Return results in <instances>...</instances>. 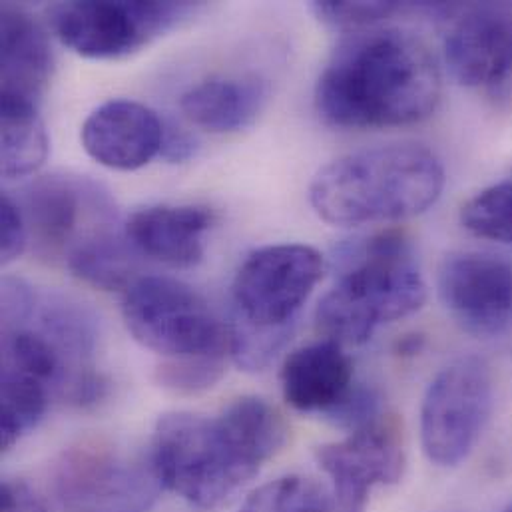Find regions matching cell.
<instances>
[{
    "instance_id": "obj_6",
    "label": "cell",
    "mask_w": 512,
    "mask_h": 512,
    "mask_svg": "<svg viewBox=\"0 0 512 512\" xmlns=\"http://www.w3.org/2000/svg\"><path fill=\"white\" fill-rule=\"evenodd\" d=\"M196 10L192 2L72 0L54 4L48 16L56 38L78 56L118 60L174 30Z\"/></svg>"
},
{
    "instance_id": "obj_2",
    "label": "cell",
    "mask_w": 512,
    "mask_h": 512,
    "mask_svg": "<svg viewBox=\"0 0 512 512\" xmlns=\"http://www.w3.org/2000/svg\"><path fill=\"white\" fill-rule=\"evenodd\" d=\"M441 100V70L429 46L399 28L347 38L315 86L319 116L337 128H397L427 120Z\"/></svg>"
},
{
    "instance_id": "obj_8",
    "label": "cell",
    "mask_w": 512,
    "mask_h": 512,
    "mask_svg": "<svg viewBox=\"0 0 512 512\" xmlns=\"http://www.w3.org/2000/svg\"><path fill=\"white\" fill-rule=\"evenodd\" d=\"M493 397L491 369L477 357L437 373L421 405V445L433 465L451 469L469 459L491 417Z\"/></svg>"
},
{
    "instance_id": "obj_20",
    "label": "cell",
    "mask_w": 512,
    "mask_h": 512,
    "mask_svg": "<svg viewBox=\"0 0 512 512\" xmlns=\"http://www.w3.org/2000/svg\"><path fill=\"white\" fill-rule=\"evenodd\" d=\"M2 176L20 180L36 174L48 158V134L38 106L2 96Z\"/></svg>"
},
{
    "instance_id": "obj_3",
    "label": "cell",
    "mask_w": 512,
    "mask_h": 512,
    "mask_svg": "<svg viewBox=\"0 0 512 512\" xmlns=\"http://www.w3.org/2000/svg\"><path fill=\"white\" fill-rule=\"evenodd\" d=\"M441 160L417 144H391L341 156L309 186L315 214L331 226L397 222L427 212L443 194Z\"/></svg>"
},
{
    "instance_id": "obj_22",
    "label": "cell",
    "mask_w": 512,
    "mask_h": 512,
    "mask_svg": "<svg viewBox=\"0 0 512 512\" xmlns=\"http://www.w3.org/2000/svg\"><path fill=\"white\" fill-rule=\"evenodd\" d=\"M242 512H337L333 493L313 479L287 475L256 489Z\"/></svg>"
},
{
    "instance_id": "obj_30",
    "label": "cell",
    "mask_w": 512,
    "mask_h": 512,
    "mask_svg": "<svg viewBox=\"0 0 512 512\" xmlns=\"http://www.w3.org/2000/svg\"><path fill=\"white\" fill-rule=\"evenodd\" d=\"M505 512H512V503L507 507V509H505Z\"/></svg>"
},
{
    "instance_id": "obj_21",
    "label": "cell",
    "mask_w": 512,
    "mask_h": 512,
    "mask_svg": "<svg viewBox=\"0 0 512 512\" xmlns=\"http://www.w3.org/2000/svg\"><path fill=\"white\" fill-rule=\"evenodd\" d=\"M2 413H0V449L10 451L44 417L50 401V389L40 381L2 369Z\"/></svg>"
},
{
    "instance_id": "obj_5",
    "label": "cell",
    "mask_w": 512,
    "mask_h": 512,
    "mask_svg": "<svg viewBox=\"0 0 512 512\" xmlns=\"http://www.w3.org/2000/svg\"><path fill=\"white\" fill-rule=\"evenodd\" d=\"M122 315L132 337L146 349L180 359H226L230 325L188 283L164 277H138L126 291Z\"/></svg>"
},
{
    "instance_id": "obj_10",
    "label": "cell",
    "mask_w": 512,
    "mask_h": 512,
    "mask_svg": "<svg viewBox=\"0 0 512 512\" xmlns=\"http://www.w3.org/2000/svg\"><path fill=\"white\" fill-rule=\"evenodd\" d=\"M28 238L42 257H64L82 240L116 226L110 194L96 182L50 174L30 182L16 200Z\"/></svg>"
},
{
    "instance_id": "obj_11",
    "label": "cell",
    "mask_w": 512,
    "mask_h": 512,
    "mask_svg": "<svg viewBox=\"0 0 512 512\" xmlns=\"http://www.w3.org/2000/svg\"><path fill=\"white\" fill-rule=\"evenodd\" d=\"M315 459L331 481L337 512H363L375 487L401 481L403 433L397 419L381 415L351 431L347 439L319 447Z\"/></svg>"
},
{
    "instance_id": "obj_17",
    "label": "cell",
    "mask_w": 512,
    "mask_h": 512,
    "mask_svg": "<svg viewBox=\"0 0 512 512\" xmlns=\"http://www.w3.org/2000/svg\"><path fill=\"white\" fill-rule=\"evenodd\" d=\"M0 48L2 96L38 106L54 72L46 30L22 6L4 4L0 10Z\"/></svg>"
},
{
    "instance_id": "obj_25",
    "label": "cell",
    "mask_w": 512,
    "mask_h": 512,
    "mask_svg": "<svg viewBox=\"0 0 512 512\" xmlns=\"http://www.w3.org/2000/svg\"><path fill=\"white\" fill-rule=\"evenodd\" d=\"M226 359L166 361L156 371V381L174 393L194 395L212 389L224 375Z\"/></svg>"
},
{
    "instance_id": "obj_4",
    "label": "cell",
    "mask_w": 512,
    "mask_h": 512,
    "mask_svg": "<svg viewBox=\"0 0 512 512\" xmlns=\"http://www.w3.org/2000/svg\"><path fill=\"white\" fill-rule=\"evenodd\" d=\"M339 281L315 311L319 333L339 345H361L383 323L419 311L427 285L401 232H381L341 252Z\"/></svg>"
},
{
    "instance_id": "obj_9",
    "label": "cell",
    "mask_w": 512,
    "mask_h": 512,
    "mask_svg": "<svg viewBox=\"0 0 512 512\" xmlns=\"http://www.w3.org/2000/svg\"><path fill=\"white\" fill-rule=\"evenodd\" d=\"M321 275L323 256L309 246L259 248L234 277L232 319L261 329L293 327Z\"/></svg>"
},
{
    "instance_id": "obj_28",
    "label": "cell",
    "mask_w": 512,
    "mask_h": 512,
    "mask_svg": "<svg viewBox=\"0 0 512 512\" xmlns=\"http://www.w3.org/2000/svg\"><path fill=\"white\" fill-rule=\"evenodd\" d=\"M198 154V140L176 124H164V140L160 156L168 164H186Z\"/></svg>"
},
{
    "instance_id": "obj_23",
    "label": "cell",
    "mask_w": 512,
    "mask_h": 512,
    "mask_svg": "<svg viewBox=\"0 0 512 512\" xmlns=\"http://www.w3.org/2000/svg\"><path fill=\"white\" fill-rule=\"evenodd\" d=\"M461 222L477 238L512 246V178L471 198L461 210Z\"/></svg>"
},
{
    "instance_id": "obj_19",
    "label": "cell",
    "mask_w": 512,
    "mask_h": 512,
    "mask_svg": "<svg viewBox=\"0 0 512 512\" xmlns=\"http://www.w3.org/2000/svg\"><path fill=\"white\" fill-rule=\"evenodd\" d=\"M136 250L116 226L94 232L66 256V265L80 281L104 289H128L136 277Z\"/></svg>"
},
{
    "instance_id": "obj_1",
    "label": "cell",
    "mask_w": 512,
    "mask_h": 512,
    "mask_svg": "<svg viewBox=\"0 0 512 512\" xmlns=\"http://www.w3.org/2000/svg\"><path fill=\"white\" fill-rule=\"evenodd\" d=\"M287 439L283 417L259 397H240L218 417L168 413L158 419L150 463L164 485L198 509L232 501Z\"/></svg>"
},
{
    "instance_id": "obj_24",
    "label": "cell",
    "mask_w": 512,
    "mask_h": 512,
    "mask_svg": "<svg viewBox=\"0 0 512 512\" xmlns=\"http://www.w3.org/2000/svg\"><path fill=\"white\" fill-rule=\"evenodd\" d=\"M405 4L399 2H335V0H323L313 2L311 12L327 26L337 30H353L361 32L365 28H371L387 18H391L397 12H403Z\"/></svg>"
},
{
    "instance_id": "obj_16",
    "label": "cell",
    "mask_w": 512,
    "mask_h": 512,
    "mask_svg": "<svg viewBox=\"0 0 512 512\" xmlns=\"http://www.w3.org/2000/svg\"><path fill=\"white\" fill-rule=\"evenodd\" d=\"M355 387L343 345L323 339L287 355L281 367L283 399L301 413L329 415Z\"/></svg>"
},
{
    "instance_id": "obj_7",
    "label": "cell",
    "mask_w": 512,
    "mask_h": 512,
    "mask_svg": "<svg viewBox=\"0 0 512 512\" xmlns=\"http://www.w3.org/2000/svg\"><path fill=\"white\" fill-rule=\"evenodd\" d=\"M52 487L66 512H148L164 485L150 457H128L104 441H82L54 465Z\"/></svg>"
},
{
    "instance_id": "obj_15",
    "label": "cell",
    "mask_w": 512,
    "mask_h": 512,
    "mask_svg": "<svg viewBox=\"0 0 512 512\" xmlns=\"http://www.w3.org/2000/svg\"><path fill=\"white\" fill-rule=\"evenodd\" d=\"M214 214L202 206H152L126 222L124 234L132 248L170 267L190 269L206 256V236Z\"/></svg>"
},
{
    "instance_id": "obj_13",
    "label": "cell",
    "mask_w": 512,
    "mask_h": 512,
    "mask_svg": "<svg viewBox=\"0 0 512 512\" xmlns=\"http://www.w3.org/2000/svg\"><path fill=\"white\" fill-rule=\"evenodd\" d=\"M451 74L469 88H497L512 76V2L459 6L445 40Z\"/></svg>"
},
{
    "instance_id": "obj_18",
    "label": "cell",
    "mask_w": 512,
    "mask_h": 512,
    "mask_svg": "<svg viewBox=\"0 0 512 512\" xmlns=\"http://www.w3.org/2000/svg\"><path fill=\"white\" fill-rule=\"evenodd\" d=\"M269 96L259 76H212L188 88L180 98L184 116L212 134H232L250 128Z\"/></svg>"
},
{
    "instance_id": "obj_14",
    "label": "cell",
    "mask_w": 512,
    "mask_h": 512,
    "mask_svg": "<svg viewBox=\"0 0 512 512\" xmlns=\"http://www.w3.org/2000/svg\"><path fill=\"white\" fill-rule=\"evenodd\" d=\"M86 154L104 168L134 172L160 156L164 122L134 100H110L98 106L82 124Z\"/></svg>"
},
{
    "instance_id": "obj_29",
    "label": "cell",
    "mask_w": 512,
    "mask_h": 512,
    "mask_svg": "<svg viewBox=\"0 0 512 512\" xmlns=\"http://www.w3.org/2000/svg\"><path fill=\"white\" fill-rule=\"evenodd\" d=\"M2 512H48V509L28 483L6 479L2 483Z\"/></svg>"
},
{
    "instance_id": "obj_26",
    "label": "cell",
    "mask_w": 512,
    "mask_h": 512,
    "mask_svg": "<svg viewBox=\"0 0 512 512\" xmlns=\"http://www.w3.org/2000/svg\"><path fill=\"white\" fill-rule=\"evenodd\" d=\"M38 293L20 277L6 275L2 279V331L26 325L38 305Z\"/></svg>"
},
{
    "instance_id": "obj_27",
    "label": "cell",
    "mask_w": 512,
    "mask_h": 512,
    "mask_svg": "<svg viewBox=\"0 0 512 512\" xmlns=\"http://www.w3.org/2000/svg\"><path fill=\"white\" fill-rule=\"evenodd\" d=\"M28 228L24 216L10 194H2L0 202V261L10 265L24 254L28 246Z\"/></svg>"
},
{
    "instance_id": "obj_12",
    "label": "cell",
    "mask_w": 512,
    "mask_h": 512,
    "mask_svg": "<svg viewBox=\"0 0 512 512\" xmlns=\"http://www.w3.org/2000/svg\"><path fill=\"white\" fill-rule=\"evenodd\" d=\"M439 297L463 329L479 337L512 331V265L501 257L463 252L445 257Z\"/></svg>"
}]
</instances>
